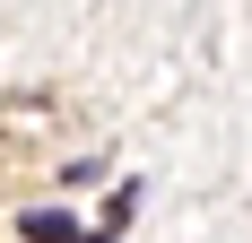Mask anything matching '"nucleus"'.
Returning <instances> with one entry per match:
<instances>
[{
    "mask_svg": "<svg viewBox=\"0 0 252 243\" xmlns=\"http://www.w3.org/2000/svg\"><path fill=\"white\" fill-rule=\"evenodd\" d=\"M18 235H26V243H87L70 217H61V209H35V217H18Z\"/></svg>",
    "mask_w": 252,
    "mask_h": 243,
    "instance_id": "1",
    "label": "nucleus"
}]
</instances>
